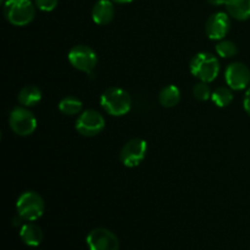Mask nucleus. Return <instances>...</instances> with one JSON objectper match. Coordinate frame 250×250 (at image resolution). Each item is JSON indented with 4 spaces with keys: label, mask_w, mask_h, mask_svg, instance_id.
<instances>
[{
    "label": "nucleus",
    "mask_w": 250,
    "mask_h": 250,
    "mask_svg": "<svg viewBox=\"0 0 250 250\" xmlns=\"http://www.w3.org/2000/svg\"><path fill=\"white\" fill-rule=\"evenodd\" d=\"M100 105L111 116H124L132 107V99L128 92L122 88L111 87L100 95Z\"/></svg>",
    "instance_id": "f257e3e1"
},
{
    "label": "nucleus",
    "mask_w": 250,
    "mask_h": 250,
    "mask_svg": "<svg viewBox=\"0 0 250 250\" xmlns=\"http://www.w3.org/2000/svg\"><path fill=\"white\" fill-rule=\"evenodd\" d=\"M189 71L200 82L211 83L220 73V62L212 54L198 53L189 62Z\"/></svg>",
    "instance_id": "f03ea898"
},
{
    "label": "nucleus",
    "mask_w": 250,
    "mask_h": 250,
    "mask_svg": "<svg viewBox=\"0 0 250 250\" xmlns=\"http://www.w3.org/2000/svg\"><path fill=\"white\" fill-rule=\"evenodd\" d=\"M4 16L14 26H27L36 16V5L31 0H6Z\"/></svg>",
    "instance_id": "7ed1b4c3"
},
{
    "label": "nucleus",
    "mask_w": 250,
    "mask_h": 250,
    "mask_svg": "<svg viewBox=\"0 0 250 250\" xmlns=\"http://www.w3.org/2000/svg\"><path fill=\"white\" fill-rule=\"evenodd\" d=\"M45 210L44 200L38 193L36 192H24L19 197L16 202V211L23 221L33 222L41 219L42 215Z\"/></svg>",
    "instance_id": "20e7f679"
},
{
    "label": "nucleus",
    "mask_w": 250,
    "mask_h": 250,
    "mask_svg": "<svg viewBox=\"0 0 250 250\" xmlns=\"http://www.w3.org/2000/svg\"><path fill=\"white\" fill-rule=\"evenodd\" d=\"M10 128L17 136H31L37 128V119L31 110L26 106H17L10 112Z\"/></svg>",
    "instance_id": "39448f33"
},
{
    "label": "nucleus",
    "mask_w": 250,
    "mask_h": 250,
    "mask_svg": "<svg viewBox=\"0 0 250 250\" xmlns=\"http://www.w3.org/2000/svg\"><path fill=\"white\" fill-rule=\"evenodd\" d=\"M68 61L76 70L92 75L98 65V55L90 46L75 45L68 51Z\"/></svg>",
    "instance_id": "423d86ee"
},
{
    "label": "nucleus",
    "mask_w": 250,
    "mask_h": 250,
    "mask_svg": "<svg viewBox=\"0 0 250 250\" xmlns=\"http://www.w3.org/2000/svg\"><path fill=\"white\" fill-rule=\"evenodd\" d=\"M105 128V119L97 110H85L76 121V129L83 137H95Z\"/></svg>",
    "instance_id": "0eeeda50"
},
{
    "label": "nucleus",
    "mask_w": 250,
    "mask_h": 250,
    "mask_svg": "<svg viewBox=\"0 0 250 250\" xmlns=\"http://www.w3.org/2000/svg\"><path fill=\"white\" fill-rule=\"evenodd\" d=\"M148 153V144L142 138H133L121 149L120 159L126 167L133 168L141 165Z\"/></svg>",
    "instance_id": "6e6552de"
},
{
    "label": "nucleus",
    "mask_w": 250,
    "mask_h": 250,
    "mask_svg": "<svg viewBox=\"0 0 250 250\" xmlns=\"http://www.w3.org/2000/svg\"><path fill=\"white\" fill-rule=\"evenodd\" d=\"M87 244L89 250H119L120 243L116 234L107 229H94L88 233Z\"/></svg>",
    "instance_id": "1a4fd4ad"
},
{
    "label": "nucleus",
    "mask_w": 250,
    "mask_h": 250,
    "mask_svg": "<svg viewBox=\"0 0 250 250\" xmlns=\"http://www.w3.org/2000/svg\"><path fill=\"white\" fill-rule=\"evenodd\" d=\"M227 12H215L205 23V33L212 41H222L231 29V19Z\"/></svg>",
    "instance_id": "9d476101"
},
{
    "label": "nucleus",
    "mask_w": 250,
    "mask_h": 250,
    "mask_svg": "<svg viewBox=\"0 0 250 250\" xmlns=\"http://www.w3.org/2000/svg\"><path fill=\"white\" fill-rule=\"evenodd\" d=\"M225 80L232 90H243L250 84V70L242 62H232L225 71Z\"/></svg>",
    "instance_id": "9b49d317"
},
{
    "label": "nucleus",
    "mask_w": 250,
    "mask_h": 250,
    "mask_svg": "<svg viewBox=\"0 0 250 250\" xmlns=\"http://www.w3.org/2000/svg\"><path fill=\"white\" fill-rule=\"evenodd\" d=\"M115 17V6L112 0H98L92 9V19L99 26L110 23Z\"/></svg>",
    "instance_id": "f8f14e48"
},
{
    "label": "nucleus",
    "mask_w": 250,
    "mask_h": 250,
    "mask_svg": "<svg viewBox=\"0 0 250 250\" xmlns=\"http://www.w3.org/2000/svg\"><path fill=\"white\" fill-rule=\"evenodd\" d=\"M20 237L26 246L38 247L43 241V231L38 225L33 222H27L21 226Z\"/></svg>",
    "instance_id": "ddd939ff"
},
{
    "label": "nucleus",
    "mask_w": 250,
    "mask_h": 250,
    "mask_svg": "<svg viewBox=\"0 0 250 250\" xmlns=\"http://www.w3.org/2000/svg\"><path fill=\"white\" fill-rule=\"evenodd\" d=\"M227 14L234 20L246 21L250 19V0H226Z\"/></svg>",
    "instance_id": "4468645a"
},
{
    "label": "nucleus",
    "mask_w": 250,
    "mask_h": 250,
    "mask_svg": "<svg viewBox=\"0 0 250 250\" xmlns=\"http://www.w3.org/2000/svg\"><path fill=\"white\" fill-rule=\"evenodd\" d=\"M19 99L20 104L22 106L32 107L36 106L38 103L42 100V90L39 88L34 87V85H27V87L22 88L19 93Z\"/></svg>",
    "instance_id": "2eb2a0df"
},
{
    "label": "nucleus",
    "mask_w": 250,
    "mask_h": 250,
    "mask_svg": "<svg viewBox=\"0 0 250 250\" xmlns=\"http://www.w3.org/2000/svg\"><path fill=\"white\" fill-rule=\"evenodd\" d=\"M181 90L177 85L168 84L159 93V102L164 107H173L180 103Z\"/></svg>",
    "instance_id": "dca6fc26"
},
{
    "label": "nucleus",
    "mask_w": 250,
    "mask_h": 250,
    "mask_svg": "<svg viewBox=\"0 0 250 250\" xmlns=\"http://www.w3.org/2000/svg\"><path fill=\"white\" fill-rule=\"evenodd\" d=\"M82 107L83 103L76 97H66L59 103V110L63 115H70V116L80 114L82 111Z\"/></svg>",
    "instance_id": "f3484780"
},
{
    "label": "nucleus",
    "mask_w": 250,
    "mask_h": 250,
    "mask_svg": "<svg viewBox=\"0 0 250 250\" xmlns=\"http://www.w3.org/2000/svg\"><path fill=\"white\" fill-rule=\"evenodd\" d=\"M211 100L216 106L226 107L233 102V93L229 87H219L212 92Z\"/></svg>",
    "instance_id": "a211bd4d"
},
{
    "label": "nucleus",
    "mask_w": 250,
    "mask_h": 250,
    "mask_svg": "<svg viewBox=\"0 0 250 250\" xmlns=\"http://www.w3.org/2000/svg\"><path fill=\"white\" fill-rule=\"evenodd\" d=\"M216 53L217 55L221 56V58H232V56H234L237 54V46L233 42L222 39V41L216 45Z\"/></svg>",
    "instance_id": "6ab92c4d"
},
{
    "label": "nucleus",
    "mask_w": 250,
    "mask_h": 250,
    "mask_svg": "<svg viewBox=\"0 0 250 250\" xmlns=\"http://www.w3.org/2000/svg\"><path fill=\"white\" fill-rule=\"evenodd\" d=\"M211 89L205 82H199L193 87V95L199 102H207V100L211 99Z\"/></svg>",
    "instance_id": "aec40b11"
},
{
    "label": "nucleus",
    "mask_w": 250,
    "mask_h": 250,
    "mask_svg": "<svg viewBox=\"0 0 250 250\" xmlns=\"http://www.w3.org/2000/svg\"><path fill=\"white\" fill-rule=\"evenodd\" d=\"M59 0H34V5L44 12H50L58 6Z\"/></svg>",
    "instance_id": "412c9836"
},
{
    "label": "nucleus",
    "mask_w": 250,
    "mask_h": 250,
    "mask_svg": "<svg viewBox=\"0 0 250 250\" xmlns=\"http://www.w3.org/2000/svg\"><path fill=\"white\" fill-rule=\"evenodd\" d=\"M243 105H244V110L247 111V114L250 116V87L247 89L246 95H244V100H243Z\"/></svg>",
    "instance_id": "4be33fe9"
},
{
    "label": "nucleus",
    "mask_w": 250,
    "mask_h": 250,
    "mask_svg": "<svg viewBox=\"0 0 250 250\" xmlns=\"http://www.w3.org/2000/svg\"><path fill=\"white\" fill-rule=\"evenodd\" d=\"M209 4L214 5V6H220V5L226 4V0H208Z\"/></svg>",
    "instance_id": "5701e85b"
},
{
    "label": "nucleus",
    "mask_w": 250,
    "mask_h": 250,
    "mask_svg": "<svg viewBox=\"0 0 250 250\" xmlns=\"http://www.w3.org/2000/svg\"><path fill=\"white\" fill-rule=\"evenodd\" d=\"M114 2H117V4H129L132 2L133 0H112Z\"/></svg>",
    "instance_id": "b1692460"
},
{
    "label": "nucleus",
    "mask_w": 250,
    "mask_h": 250,
    "mask_svg": "<svg viewBox=\"0 0 250 250\" xmlns=\"http://www.w3.org/2000/svg\"><path fill=\"white\" fill-rule=\"evenodd\" d=\"M5 1H6V0H0V2H2V4H5Z\"/></svg>",
    "instance_id": "393cba45"
}]
</instances>
